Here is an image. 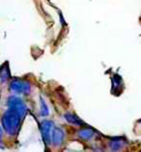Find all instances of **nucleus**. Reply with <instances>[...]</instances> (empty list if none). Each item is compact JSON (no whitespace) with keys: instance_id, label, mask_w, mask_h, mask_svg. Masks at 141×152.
Wrapping results in <instances>:
<instances>
[{"instance_id":"9b49d317","label":"nucleus","mask_w":141,"mask_h":152,"mask_svg":"<svg viewBox=\"0 0 141 152\" xmlns=\"http://www.w3.org/2000/svg\"><path fill=\"white\" fill-rule=\"evenodd\" d=\"M1 138H2V132H1V128H0V141H1Z\"/></svg>"},{"instance_id":"423d86ee","label":"nucleus","mask_w":141,"mask_h":152,"mask_svg":"<svg viewBox=\"0 0 141 152\" xmlns=\"http://www.w3.org/2000/svg\"><path fill=\"white\" fill-rule=\"evenodd\" d=\"M64 119L69 124L75 125V126H84L85 125V122L83 121V120H80L78 118V115H76V114L73 113H69V112L64 113Z\"/></svg>"},{"instance_id":"f257e3e1","label":"nucleus","mask_w":141,"mask_h":152,"mask_svg":"<svg viewBox=\"0 0 141 152\" xmlns=\"http://www.w3.org/2000/svg\"><path fill=\"white\" fill-rule=\"evenodd\" d=\"M21 120H22V118L20 117V114L16 111H14L13 109L8 107V110L4 113L2 118H1V125L8 135L13 136V135H16L20 129Z\"/></svg>"},{"instance_id":"7ed1b4c3","label":"nucleus","mask_w":141,"mask_h":152,"mask_svg":"<svg viewBox=\"0 0 141 152\" xmlns=\"http://www.w3.org/2000/svg\"><path fill=\"white\" fill-rule=\"evenodd\" d=\"M9 89L17 94H23L26 95L31 91V85L25 80H20V79H14L9 83Z\"/></svg>"},{"instance_id":"9d476101","label":"nucleus","mask_w":141,"mask_h":152,"mask_svg":"<svg viewBox=\"0 0 141 152\" xmlns=\"http://www.w3.org/2000/svg\"><path fill=\"white\" fill-rule=\"evenodd\" d=\"M39 102H40V115H41V117H47V115L49 114V109L47 107L45 99L40 96Z\"/></svg>"},{"instance_id":"6e6552de","label":"nucleus","mask_w":141,"mask_h":152,"mask_svg":"<svg viewBox=\"0 0 141 152\" xmlns=\"http://www.w3.org/2000/svg\"><path fill=\"white\" fill-rule=\"evenodd\" d=\"M120 140H122V138L116 137V138H112V140L109 142V146L112 151H117V150H120V149L123 148L124 143H123Z\"/></svg>"},{"instance_id":"1a4fd4ad","label":"nucleus","mask_w":141,"mask_h":152,"mask_svg":"<svg viewBox=\"0 0 141 152\" xmlns=\"http://www.w3.org/2000/svg\"><path fill=\"white\" fill-rule=\"evenodd\" d=\"M9 78H10V72H9V69H8V64L6 63L0 68V80L6 81Z\"/></svg>"},{"instance_id":"f03ea898","label":"nucleus","mask_w":141,"mask_h":152,"mask_svg":"<svg viewBox=\"0 0 141 152\" xmlns=\"http://www.w3.org/2000/svg\"><path fill=\"white\" fill-rule=\"evenodd\" d=\"M7 104H8V107H10L14 111H16L17 113L20 114V117L22 119L25 117V114L28 112V107H26L25 103L23 102V99L17 97V96H14V95L9 96L7 101Z\"/></svg>"},{"instance_id":"39448f33","label":"nucleus","mask_w":141,"mask_h":152,"mask_svg":"<svg viewBox=\"0 0 141 152\" xmlns=\"http://www.w3.org/2000/svg\"><path fill=\"white\" fill-rule=\"evenodd\" d=\"M64 137H65V133L63 128L61 127H54L52 130V143L55 146H60L64 141Z\"/></svg>"},{"instance_id":"0eeeda50","label":"nucleus","mask_w":141,"mask_h":152,"mask_svg":"<svg viewBox=\"0 0 141 152\" xmlns=\"http://www.w3.org/2000/svg\"><path fill=\"white\" fill-rule=\"evenodd\" d=\"M77 135H78L79 138L88 141V140H91V138L95 135V132H94L92 128H82L80 130H78Z\"/></svg>"},{"instance_id":"20e7f679","label":"nucleus","mask_w":141,"mask_h":152,"mask_svg":"<svg viewBox=\"0 0 141 152\" xmlns=\"http://www.w3.org/2000/svg\"><path fill=\"white\" fill-rule=\"evenodd\" d=\"M54 128V122L52 120H44L40 124V130L41 136L46 145H49L52 142V130Z\"/></svg>"}]
</instances>
